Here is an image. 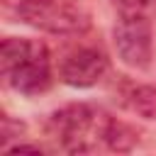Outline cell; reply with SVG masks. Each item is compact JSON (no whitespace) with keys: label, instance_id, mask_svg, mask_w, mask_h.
Returning <instances> with one entry per match:
<instances>
[{"label":"cell","instance_id":"obj_1","mask_svg":"<svg viewBox=\"0 0 156 156\" xmlns=\"http://www.w3.org/2000/svg\"><path fill=\"white\" fill-rule=\"evenodd\" d=\"M0 66H2V78L17 93L39 95L51 85L49 49L39 39H27V37L2 39Z\"/></svg>","mask_w":156,"mask_h":156},{"label":"cell","instance_id":"obj_2","mask_svg":"<svg viewBox=\"0 0 156 156\" xmlns=\"http://www.w3.org/2000/svg\"><path fill=\"white\" fill-rule=\"evenodd\" d=\"M115 117L85 102H73L51 115V134L68 154H90L105 146L107 129Z\"/></svg>","mask_w":156,"mask_h":156},{"label":"cell","instance_id":"obj_3","mask_svg":"<svg viewBox=\"0 0 156 156\" xmlns=\"http://www.w3.org/2000/svg\"><path fill=\"white\" fill-rule=\"evenodd\" d=\"M17 17L49 34H83L90 27L88 10L76 0H20Z\"/></svg>","mask_w":156,"mask_h":156},{"label":"cell","instance_id":"obj_4","mask_svg":"<svg viewBox=\"0 0 156 156\" xmlns=\"http://www.w3.org/2000/svg\"><path fill=\"white\" fill-rule=\"evenodd\" d=\"M112 37H115V49L127 66L139 71L149 68L154 51V41H151L154 34L146 15H119Z\"/></svg>","mask_w":156,"mask_h":156},{"label":"cell","instance_id":"obj_5","mask_svg":"<svg viewBox=\"0 0 156 156\" xmlns=\"http://www.w3.org/2000/svg\"><path fill=\"white\" fill-rule=\"evenodd\" d=\"M107 73V56L98 46H78L68 51L58 66V76L66 85L90 88L102 80Z\"/></svg>","mask_w":156,"mask_h":156},{"label":"cell","instance_id":"obj_6","mask_svg":"<svg viewBox=\"0 0 156 156\" xmlns=\"http://www.w3.org/2000/svg\"><path fill=\"white\" fill-rule=\"evenodd\" d=\"M127 105L144 119H156V85H134L127 93Z\"/></svg>","mask_w":156,"mask_h":156},{"label":"cell","instance_id":"obj_7","mask_svg":"<svg viewBox=\"0 0 156 156\" xmlns=\"http://www.w3.org/2000/svg\"><path fill=\"white\" fill-rule=\"evenodd\" d=\"M136 141H139V134H136L134 127H129L127 122L112 119L107 136H105V146L110 151H129V149H134Z\"/></svg>","mask_w":156,"mask_h":156},{"label":"cell","instance_id":"obj_8","mask_svg":"<svg viewBox=\"0 0 156 156\" xmlns=\"http://www.w3.org/2000/svg\"><path fill=\"white\" fill-rule=\"evenodd\" d=\"M119 15H146L151 0H112Z\"/></svg>","mask_w":156,"mask_h":156},{"label":"cell","instance_id":"obj_9","mask_svg":"<svg viewBox=\"0 0 156 156\" xmlns=\"http://www.w3.org/2000/svg\"><path fill=\"white\" fill-rule=\"evenodd\" d=\"M151 2H154V5H156V0H151Z\"/></svg>","mask_w":156,"mask_h":156}]
</instances>
